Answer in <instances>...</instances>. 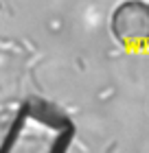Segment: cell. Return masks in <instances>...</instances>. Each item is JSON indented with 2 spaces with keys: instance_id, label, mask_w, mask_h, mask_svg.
Masks as SVG:
<instances>
[{
  "instance_id": "cell-1",
  "label": "cell",
  "mask_w": 149,
  "mask_h": 153,
  "mask_svg": "<svg viewBox=\"0 0 149 153\" xmlns=\"http://www.w3.org/2000/svg\"><path fill=\"white\" fill-rule=\"evenodd\" d=\"M110 31L121 46L130 51H140L149 46V2L125 0L110 18Z\"/></svg>"
}]
</instances>
